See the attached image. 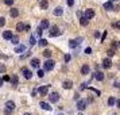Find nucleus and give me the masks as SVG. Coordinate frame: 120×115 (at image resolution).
<instances>
[{"label": "nucleus", "instance_id": "f704fd0d", "mask_svg": "<svg viewBox=\"0 0 120 115\" xmlns=\"http://www.w3.org/2000/svg\"><path fill=\"white\" fill-rule=\"evenodd\" d=\"M37 95H38V89H34L33 92H31V96H34V98H35Z\"/></svg>", "mask_w": 120, "mask_h": 115}, {"label": "nucleus", "instance_id": "412c9836", "mask_svg": "<svg viewBox=\"0 0 120 115\" xmlns=\"http://www.w3.org/2000/svg\"><path fill=\"white\" fill-rule=\"evenodd\" d=\"M10 41H11L14 45H18L19 44V37H18V35H12L11 38H10Z\"/></svg>", "mask_w": 120, "mask_h": 115}, {"label": "nucleus", "instance_id": "a18cd8bd", "mask_svg": "<svg viewBox=\"0 0 120 115\" xmlns=\"http://www.w3.org/2000/svg\"><path fill=\"white\" fill-rule=\"evenodd\" d=\"M78 99H80V95H78V93H76V95H74V100H78Z\"/></svg>", "mask_w": 120, "mask_h": 115}, {"label": "nucleus", "instance_id": "c9c22d12", "mask_svg": "<svg viewBox=\"0 0 120 115\" xmlns=\"http://www.w3.org/2000/svg\"><path fill=\"white\" fill-rule=\"evenodd\" d=\"M105 38H107V31H104L103 37H101V42H104V41H105Z\"/></svg>", "mask_w": 120, "mask_h": 115}, {"label": "nucleus", "instance_id": "6ab92c4d", "mask_svg": "<svg viewBox=\"0 0 120 115\" xmlns=\"http://www.w3.org/2000/svg\"><path fill=\"white\" fill-rule=\"evenodd\" d=\"M26 49H27V48H26L24 45H19L16 49H15V53H22V52H24Z\"/></svg>", "mask_w": 120, "mask_h": 115}, {"label": "nucleus", "instance_id": "4468645a", "mask_svg": "<svg viewBox=\"0 0 120 115\" xmlns=\"http://www.w3.org/2000/svg\"><path fill=\"white\" fill-rule=\"evenodd\" d=\"M62 14H64V8H62V7H57V8L54 10V15L55 16H61Z\"/></svg>", "mask_w": 120, "mask_h": 115}, {"label": "nucleus", "instance_id": "6e6552de", "mask_svg": "<svg viewBox=\"0 0 120 115\" xmlns=\"http://www.w3.org/2000/svg\"><path fill=\"white\" fill-rule=\"evenodd\" d=\"M93 16H94V11L90 10V8H88L86 11H85V18H86V19H92Z\"/></svg>", "mask_w": 120, "mask_h": 115}, {"label": "nucleus", "instance_id": "a878e982", "mask_svg": "<svg viewBox=\"0 0 120 115\" xmlns=\"http://www.w3.org/2000/svg\"><path fill=\"white\" fill-rule=\"evenodd\" d=\"M16 30L18 31H24V24H23V23H18L16 24Z\"/></svg>", "mask_w": 120, "mask_h": 115}, {"label": "nucleus", "instance_id": "cd10ccee", "mask_svg": "<svg viewBox=\"0 0 120 115\" xmlns=\"http://www.w3.org/2000/svg\"><path fill=\"white\" fill-rule=\"evenodd\" d=\"M88 89H90V91H93V92L96 93V95H97V96H100V91H98V89H96V88H93V87H88Z\"/></svg>", "mask_w": 120, "mask_h": 115}, {"label": "nucleus", "instance_id": "ea45409f", "mask_svg": "<svg viewBox=\"0 0 120 115\" xmlns=\"http://www.w3.org/2000/svg\"><path fill=\"white\" fill-rule=\"evenodd\" d=\"M69 61H70V56L66 54V56H65V62H69Z\"/></svg>", "mask_w": 120, "mask_h": 115}, {"label": "nucleus", "instance_id": "a19ab883", "mask_svg": "<svg viewBox=\"0 0 120 115\" xmlns=\"http://www.w3.org/2000/svg\"><path fill=\"white\" fill-rule=\"evenodd\" d=\"M108 56H109V57L115 56V52H113V50H108Z\"/></svg>", "mask_w": 120, "mask_h": 115}, {"label": "nucleus", "instance_id": "09e8293b", "mask_svg": "<svg viewBox=\"0 0 120 115\" xmlns=\"http://www.w3.org/2000/svg\"><path fill=\"white\" fill-rule=\"evenodd\" d=\"M3 85V79H0V87Z\"/></svg>", "mask_w": 120, "mask_h": 115}, {"label": "nucleus", "instance_id": "72a5a7b5", "mask_svg": "<svg viewBox=\"0 0 120 115\" xmlns=\"http://www.w3.org/2000/svg\"><path fill=\"white\" fill-rule=\"evenodd\" d=\"M4 3H6L7 6H12V3H14V0H4Z\"/></svg>", "mask_w": 120, "mask_h": 115}, {"label": "nucleus", "instance_id": "423d86ee", "mask_svg": "<svg viewBox=\"0 0 120 115\" xmlns=\"http://www.w3.org/2000/svg\"><path fill=\"white\" fill-rule=\"evenodd\" d=\"M94 79L98 80V81H103L104 80V73L103 72H100V71H96L94 72Z\"/></svg>", "mask_w": 120, "mask_h": 115}, {"label": "nucleus", "instance_id": "5fc2aeb1", "mask_svg": "<svg viewBox=\"0 0 120 115\" xmlns=\"http://www.w3.org/2000/svg\"><path fill=\"white\" fill-rule=\"evenodd\" d=\"M0 71H1V69H0Z\"/></svg>", "mask_w": 120, "mask_h": 115}, {"label": "nucleus", "instance_id": "c756f323", "mask_svg": "<svg viewBox=\"0 0 120 115\" xmlns=\"http://www.w3.org/2000/svg\"><path fill=\"white\" fill-rule=\"evenodd\" d=\"M43 56L46 57V58H50V57H51V52H50V50H45Z\"/></svg>", "mask_w": 120, "mask_h": 115}, {"label": "nucleus", "instance_id": "de8ad7c7", "mask_svg": "<svg viewBox=\"0 0 120 115\" xmlns=\"http://www.w3.org/2000/svg\"><path fill=\"white\" fill-rule=\"evenodd\" d=\"M94 37H96V38H98V37H100V33H98V31H96V33H94Z\"/></svg>", "mask_w": 120, "mask_h": 115}, {"label": "nucleus", "instance_id": "2eb2a0df", "mask_svg": "<svg viewBox=\"0 0 120 115\" xmlns=\"http://www.w3.org/2000/svg\"><path fill=\"white\" fill-rule=\"evenodd\" d=\"M39 106H41L43 110H47V111H50V110H51V106H50L49 103H45V102H41V104H39Z\"/></svg>", "mask_w": 120, "mask_h": 115}, {"label": "nucleus", "instance_id": "393cba45", "mask_svg": "<svg viewBox=\"0 0 120 115\" xmlns=\"http://www.w3.org/2000/svg\"><path fill=\"white\" fill-rule=\"evenodd\" d=\"M104 8H105V10H113V4H112L111 1H108V3L104 4Z\"/></svg>", "mask_w": 120, "mask_h": 115}, {"label": "nucleus", "instance_id": "9d476101", "mask_svg": "<svg viewBox=\"0 0 120 115\" xmlns=\"http://www.w3.org/2000/svg\"><path fill=\"white\" fill-rule=\"evenodd\" d=\"M81 41H82V38H78V39H71L70 41V48H76L77 45H80L81 44Z\"/></svg>", "mask_w": 120, "mask_h": 115}, {"label": "nucleus", "instance_id": "f8f14e48", "mask_svg": "<svg viewBox=\"0 0 120 115\" xmlns=\"http://www.w3.org/2000/svg\"><path fill=\"white\" fill-rule=\"evenodd\" d=\"M62 87L65 88V89H71V87H73V83H71L70 80H66V81H64Z\"/></svg>", "mask_w": 120, "mask_h": 115}, {"label": "nucleus", "instance_id": "1a4fd4ad", "mask_svg": "<svg viewBox=\"0 0 120 115\" xmlns=\"http://www.w3.org/2000/svg\"><path fill=\"white\" fill-rule=\"evenodd\" d=\"M47 91H49V87L47 85H42V87H39L38 92L41 93V95H47Z\"/></svg>", "mask_w": 120, "mask_h": 115}, {"label": "nucleus", "instance_id": "e433bc0d", "mask_svg": "<svg viewBox=\"0 0 120 115\" xmlns=\"http://www.w3.org/2000/svg\"><path fill=\"white\" fill-rule=\"evenodd\" d=\"M42 31H43V30H42L41 27H38V28H37V34H38V35H42Z\"/></svg>", "mask_w": 120, "mask_h": 115}, {"label": "nucleus", "instance_id": "f03ea898", "mask_svg": "<svg viewBox=\"0 0 120 115\" xmlns=\"http://www.w3.org/2000/svg\"><path fill=\"white\" fill-rule=\"evenodd\" d=\"M88 107V100H77V108L82 111Z\"/></svg>", "mask_w": 120, "mask_h": 115}, {"label": "nucleus", "instance_id": "f257e3e1", "mask_svg": "<svg viewBox=\"0 0 120 115\" xmlns=\"http://www.w3.org/2000/svg\"><path fill=\"white\" fill-rule=\"evenodd\" d=\"M54 61L53 60H47V61H45V64H43V68H45V71H53L54 69Z\"/></svg>", "mask_w": 120, "mask_h": 115}, {"label": "nucleus", "instance_id": "c85d7f7f", "mask_svg": "<svg viewBox=\"0 0 120 115\" xmlns=\"http://www.w3.org/2000/svg\"><path fill=\"white\" fill-rule=\"evenodd\" d=\"M47 44H49V42H47L46 39H41V41H39V45H41L42 48H45V46H47Z\"/></svg>", "mask_w": 120, "mask_h": 115}, {"label": "nucleus", "instance_id": "5701e85b", "mask_svg": "<svg viewBox=\"0 0 120 115\" xmlns=\"http://www.w3.org/2000/svg\"><path fill=\"white\" fill-rule=\"evenodd\" d=\"M12 37V31H4L3 33V38L4 39H10Z\"/></svg>", "mask_w": 120, "mask_h": 115}, {"label": "nucleus", "instance_id": "aec40b11", "mask_svg": "<svg viewBox=\"0 0 120 115\" xmlns=\"http://www.w3.org/2000/svg\"><path fill=\"white\" fill-rule=\"evenodd\" d=\"M10 81H11L12 85H18V81H19V79H18L16 75H14V76H12V79H10Z\"/></svg>", "mask_w": 120, "mask_h": 115}, {"label": "nucleus", "instance_id": "58836bf2", "mask_svg": "<svg viewBox=\"0 0 120 115\" xmlns=\"http://www.w3.org/2000/svg\"><path fill=\"white\" fill-rule=\"evenodd\" d=\"M85 53H86V54H90V53H92V49H90V48H86V49H85Z\"/></svg>", "mask_w": 120, "mask_h": 115}, {"label": "nucleus", "instance_id": "603ef678", "mask_svg": "<svg viewBox=\"0 0 120 115\" xmlns=\"http://www.w3.org/2000/svg\"><path fill=\"white\" fill-rule=\"evenodd\" d=\"M78 115H84V114H81V112H80V114H78Z\"/></svg>", "mask_w": 120, "mask_h": 115}, {"label": "nucleus", "instance_id": "0eeeda50", "mask_svg": "<svg viewBox=\"0 0 120 115\" xmlns=\"http://www.w3.org/2000/svg\"><path fill=\"white\" fill-rule=\"evenodd\" d=\"M103 66L105 68V69H109V68L112 66V61H111V58H105V60L103 61Z\"/></svg>", "mask_w": 120, "mask_h": 115}, {"label": "nucleus", "instance_id": "f3484780", "mask_svg": "<svg viewBox=\"0 0 120 115\" xmlns=\"http://www.w3.org/2000/svg\"><path fill=\"white\" fill-rule=\"evenodd\" d=\"M89 72H90V68H89L88 65H84L81 68V73H82V75H88Z\"/></svg>", "mask_w": 120, "mask_h": 115}, {"label": "nucleus", "instance_id": "9b49d317", "mask_svg": "<svg viewBox=\"0 0 120 115\" xmlns=\"http://www.w3.org/2000/svg\"><path fill=\"white\" fill-rule=\"evenodd\" d=\"M6 107H7V110L14 111V110H15V103H14V102H11V100H8V102L6 103Z\"/></svg>", "mask_w": 120, "mask_h": 115}, {"label": "nucleus", "instance_id": "2f4dec72", "mask_svg": "<svg viewBox=\"0 0 120 115\" xmlns=\"http://www.w3.org/2000/svg\"><path fill=\"white\" fill-rule=\"evenodd\" d=\"M4 24H6V19L4 18H0V27H3Z\"/></svg>", "mask_w": 120, "mask_h": 115}, {"label": "nucleus", "instance_id": "864d4df0", "mask_svg": "<svg viewBox=\"0 0 120 115\" xmlns=\"http://www.w3.org/2000/svg\"><path fill=\"white\" fill-rule=\"evenodd\" d=\"M60 115H62V114H60Z\"/></svg>", "mask_w": 120, "mask_h": 115}, {"label": "nucleus", "instance_id": "4c0bfd02", "mask_svg": "<svg viewBox=\"0 0 120 115\" xmlns=\"http://www.w3.org/2000/svg\"><path fill=\"white\" fill-rule=\"evenodd\" d=\"M73 4H74V0H68V6L69 7H71Z\"/></svg>", "mask_w": 120, "mask_h": 115}, {"label": "nucleus", "instance_id": "473e14b6", "mask_svg": "<svg viewBox=\"0 0 120 115\" xmlns=\"http://www.w3.org/2000/svg\"><path fill=\"white\" fill-rule=\"evenodd\" d=\"M37 75H38V76L41 77V79H42V77L45 76V72H43V71H41V69H39V71H38V73H37Z\"/></svg>", "mask_w": 120, "mask_h": 115}, {"label": "nucleus", "instance_id": "79ce46f5", "mask_svg": "<svg viewBox=\"0 0 120 115\" xmlns=\"http://www.w3.org/2000/svg\"><path fill=\"white\" fill-rule=\"evenodd\" d=\"M24 31H30V26L28 24H24Z\"/></svg>", "mask_w": 120, "mask_h": 115}, {"label": "nucleus", "instance_id": "bb28decb", "mask_svg": "<svg viewBox=\"0 0 120 115\" xmlns=\"http://www.w3.org/2000/svg\"><path fill=\"white\" fill-rule=\"evenodd\" d=\"M30 45H31V46L37 45V39H35V37H34V35H31V37H30Z\"/></svg>", "mask_w": 120, "mask_h": 115}, {"label": "nucleus", "instance_id": "8fccbe9b", "mask_svg": "<svg viewBox=\"0 0 120 115\" xmlns=\"http://www.w3.org/2000/svg\"><path fill=\"white\" fill-rule=\"evenodd\" d=\"M23 115H31V114H28V112H26V114H23Z\"/></svg>", "mask_w": 120, "mask_h": 115}, {"label": "nucleus", "instance_id": "49530a36", "mask_svg": "<svg viewBox=\"0 0 120 115\" xmlns=\"http://www.w3.org/2000/svg\"><path fill=\"white\" fill-rule=\"evenodd\" d=\"M10 79H11V77H10V76H4V79H3V80H6V81H8Z\"/></svg>", "mask_w": 120, "mask_h": 115}, {"label": "nucleus", "instance_id": "ddd939ff", "mask_svg": "<svg viewBox=\"0 0 120 115\" xmlns=\"http://www.w3.org/2000/svg\"><path fill=\"white\" fill-rule=\"evenodd\" d=\"M39 64H41V62H39L38 58H33V60H31V66H33L34 69H38V68H39Z\"/></svg>", "mask_w": 120, "mask_h": 115}, {"label": "nucleus", "instance_id": "c03bdc74", "mask_svg": "<svg viewBox=\"0 0 120 115\" xmlns=\"http://www.w3.org/2000/svg\"><path fill=\"white\" fill-rule=\"evenodd\" d=\"M113 48L115 49H117V48H119V44H117V42H113Z\"/></svg>", "mask_w": 120, "mask_h": 115}, {"label": "nucleus", "instance_id": "3c124183", "mask_svg": "<svg viewBox=\"0 0 120 115\" xmlns=\"http://www.w3.org/2000/svg\"><path fill=\"white\" fill-rule=\"evenodd\" d=\"M111 1H117V0H111Z\"/></svg>", "mask_w": 120, "mask_h": 115}, {"label": "nucleus", "instance_id": "4be33fe9", "mask_svg": "<svg viewBox=\"0 0 120 115\" xmlns=\"http://www.w3.org/2000/svg\"><path fill=\"white\" fill-rule=\"evenodd\" d=\"M88 22H89V19H86L85 16H81V18H80V23H81V26H86Z\"/></svg>", "mask_w": 120, "mask_h": 115}, {"label": "nucleus", "instance_id": "7c9ffc66", "mask_svg": "<svg viewBox=\"0 0 120 115\" xmlns=\"http://www.w3.org/2000/svg\"><path fill=\"white\" fill-rule=\"evenodd\" d=\"M115 102H116V100H115L113 98H109V99H108V106H113Z\"/></svg>", "mask_w": 120, "mask_h": 115}, {"label": "nucleus", "instance_id": "7ed1b4c3", "mask_svg": "<svg viewBox=\"0 0 120 115\" xmlns=\"http://www.w3.org/2000/svg\"><path fill=\"white\" fill-rule=\"evenodd\" d=\"M57 35H61L60 28L57 27V26H53V27H50V37H57Z\"/></svg>", "mask_w": 120, "mask_h": 115}, {"label": "nucleus", "instance_id": "39448f33", "mask_svg": "<svg viewBox=\"0 0 120 115\" xmlns=\"http://www.w3.org/2000/svg\"><path fill=\"white\" fill-rule=\"evenodd\" d=\"M22 72H23V76L26 77L27 80H30V79L33 77V72H31V71H28V69H26V68H23Z\"/></svg>", "mask_w": 120, "mask_h": 115}, {"label": "nucleus", "instance_id": "b1692460", "mask_svg": "<svg viewBox=\"0 0 120 115\" xmlns=\"http://www.w3.org/2000/svg\"><path fill=\"white\" fill-rule=\"evenodd\" d=\"M10 14H11V16H12V18H16L18 15H19V11H18L16 8H12L11 11H10Z\"/></svg>", "mask_w": 120, "mask_h": 115}, {"label": "nucleus", "instance_id": "20e7f679", "mask_svg": "<svg viewBox=\"0 0 120 115\" xmlns=\"http://www.w3.org/2000/svg\"><path fill=\"white\" fill-rule=\"evenodd\" d=\"M49 99H50V102H51V103H57V102L60 100V95H58L57 92H53V93H50Z\"/></svg>", "mask_w": 120, "mask_h": 115}, {"label": "nucleus", "instance_id": "dca6fc26", "mask_svg": "<svg viewBox=\"0 0 120 115\" xmlns=\"http://www.w3.org/2000/svg\"><path fill=\"white\" fill-rule=\"evenodd\" d=\"M39 7H41L42 10H46V8L49 7V3H47L46 0H41V3H39Z\"/></svg>", "mask_w": 120, "mask_h": 115}, {"label": "nucleus", "instance_id": "a211bd4d", "mask_svg": "<svg viewBox=\"0 0 120 115\" xmlns=\"http://www.w3.org/2000/svg\"><path fill=\"white\" fill-rule=\"evenodd\" d=\"M39 27L42 28V30H43V28H47V27H49V20H47V19L42 20V22H41V26H39Z\"/></svg>", "mask_w": 120, "mask_h": 115}, {"label": "nucleus", "instance_id": "37998d69", "mask_svg": "<svg viewBox=\"0 0 120 115\" xmlns=\"http://www.w3.org/2000/svg\"><path fill=\"white\" fill-rule=\"evenodd\" d=\"M86 87H88V84H86V83H84V84L81 85V89H85Z\"/></svg>", "mask_w": 120, "mask_h": 115}]
</instances>
